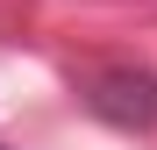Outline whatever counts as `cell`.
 <instances>
[{
    "label": "cell",
    "instance_id": "1",
    "mask_svg": "<svg viewBox=\"0 0 157 150\" xmlns=\"http://www.w3.org/2000/svg\"><path fill=\"white\" fill-rule=\"evenodd\" d=\"M78 100L128 136H157V71L150 64H100L78 79Z\"/></svg>",
    "mask_w": 157,
    "mask_h": 150
}]
</instances>
